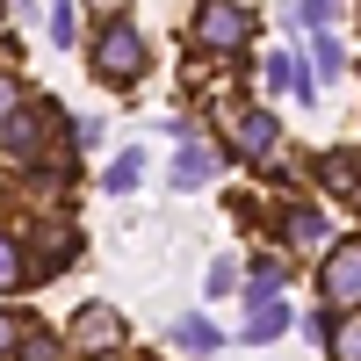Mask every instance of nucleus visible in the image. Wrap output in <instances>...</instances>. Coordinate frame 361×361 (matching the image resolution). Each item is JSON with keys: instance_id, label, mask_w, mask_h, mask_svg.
I'll use <instances>...</instances> for the list:
<instances>
[{"instance_id": "1", "label": "nucleus", "mask_w": 361, "mask_h": 361, "mask_svg": "<svg viewBox=\"0 0 361 361\" xmlns=\"http://www.w3.org/2000/svg\"><path fill=\"white\" fill-rule=\"evenodd\" d=\"M94 73L109 87H130L145 73V37H137V22H109L102 37H94Z\"/></svg>"}, {"instance_id": "2", "label": "nucleus", "mask_w": 361, "mask_h": 361, "mask_svg": "<svg viewBox=\"0 0 361 361\" xmlns=\"http://www.w3.org/2000/svg\"><path fill=\"white\" fill-rule=\"evenodd\" d=\"M325 296H333V311H361V246H340L325 260Z\"/></svg>"}, {"instance_id": "3", "label": "nucleus", "mask_w": 361, "mask_h": 361, "mask_svg": "<svg viewBox=\"0 0 361 361\" xmlns=\"http://www.w3.org/2000/svg\"><path fill=\"white\" fill-rule=\"evenodd\" d=\"M202 44H217V51H238L253 37V8H202Z\"/></svg>"}, {"instance_id": "4", "label": "nucleus", "mask_w": 361, "mask_h": 361, "mask_svg": "<svg viewBox=\"0 0 361 361\" xmlns=\"http://www.w3.org/2000/svg\"><path fill=\"white\" fill-rule=\"evenodd\" d=\"M116 340H123V318H116L109 304H87V311L73 318V347H80V354H94V347H116Z\"/></svg>"}, {"instance_id": "5", "label": "nucleus", "mask_w": 361, "mask_h": 361, "mask_svg": "<svg viewBox=\"0 0 361 361\" xmlns=\"http://www.w3.org/2000/svg\"><path fill=\"white\" fill-rule=\"evenodd\" d=\"M0 145H8V159H37V145H44V109H15Z\"/></svg>"}, {"instance_id": "6", "label": "nucleus", "mask_w": 361, "mask_h": 361, "mask_svg": "<svg viewBox=\"0 0 361 361\" xmlns=\"http://www.w3.org/2000/svg\"><path fill=\"white\" fill-rule=\"evenodd\" d=\"M231 145H238L246 159H260L267 145H275V116H267V109H246V116H238V130H231Z\"/></svg>"}, {"instance_id": "7", "label": "nucleus", "mask_w": 361, "mask_h": 361, "mask_svg": "<svg viewBox=\"0 0 361 361\" xmlns=\"http://www.w3.org/2000/svg\"><path fill=\"white\" fill-rule=\"evenodd\" d=\"M209 173H217V152H202V145L173 152V188H209Z\"/></svg>"}, {"instance_id": "8", "label": "nucleus", "mask_w": 361, "mask_h": 361, "mask_svg": "<svg viewBox=\"0 0 361 361\" xmlns=\"http://www.w3.org/2000/svg\"><path fill=\"white\" fill-rule=\"evenodd\" d=\"M289 333V304L282 296H253V311H246V340H275Z\"/></svg>"}, {"instance_id": "9", "label": "nucleus", "mask_w": 361, "mask_h": 361, "mask_svg": "<svg viewBox=\"0 0 361 361\" xmlns=\"http://www.w3.org/2000/svg\"><path fill=\"white\" fill-rule=\"evenodd\" d=\"M137 180H145V152H137V145H123V152L109 159V180H102V188H109V195H130Z\"/></svg>"}, {"instance_id": "10", "label": "nucleus", "mask_w": 361, "mask_h": 361, "mask_svg": "<svg viewBox=\"0 0 361 361\" xmlns=\"http://www.w3.org/2000/svg\"><path fill=\"white\" fill-rule=\"evenodd\" d=\"M267 80L289 87V94H311V73H304V58H296V51H275V58H267Z\"/></svg>"}, {"instance_id": "11", "label": "nucleus", "mask_w": 361, "mask_h": 361, "mask_svg": "<svg viewBox=\"0 0 361 361\" xmlns=\"http://www.w3.org/2000/svg\"><path fill=\"white\" fill-rule=\"evenodd\" d=\"M173 347H188V354H209V347H217V325H209V318H173Z\"/></svg>"}, {"instance_id": "12", "label": "nucleus", "mask_w": 361, "mask_h": 361, "mask_svg": "<svg viewBox=\"0 0 361 361\" xmlns=\"http://www.w3.org/2000/svg\"><path fill=\"white\" fill-rule=\"evenodd\" d=\"M289 238H296V246H318V238H325V217H318V209H289Z\"/></svg>"}, {"instance_id": "13", "label": "nucleus", "mask_w": 361, "mask_h": 361, "mask_svg": "<svg viewBox=\"0 0 361 361\" xmlns=\"http://www.w3.org/2000/svg\"><path fill=\"white\" fill-rule=\"evenodd\" d=\"M325 180H333V188H361V159H325Z\"/></svg>"}, {"instance_id": "14", "label": "nucleus", "mask_w": 361, "mask_h": 361, "mask_svg": "<svg viewBox=\"0 0 361 361\" xmlns=\"http://www.w3.org/2000/svg\"><path fill=\"white\" fill-rule=\"evenodd\" d=\"M22 361H58V340L51 333H22Z\"/></svg>"}, {"instance_id": "15", "label": "nucleus", "mask_w": 361, "mask_h": 361, "mask_svg": "<svg viewBox=\"0 0 361 361\" xmlns=\"http://www.w3.org/2000/svg\"><path fill=\"white\" fill-rule=\"evenodd\" d=\"M22 282V253H15V238H0V289H15Z\"/></svg>"}, {"instance_id": "16", "label": "nucleus", "mask_w": 361, "mask_h": 361, "mask_svg": "<svg viewBox=\"0 0 361 361\" xmlns=\"http://www.w3.org/2000/svg\"><path fill=\"white\" fill-rule=\"evenodd\" d=\"M80 37V15L73 8H51V44H73Z\"/></svg>"}, {"instance_id": "17", "label": "nucleus", "mask_w": 361, "mask_h": 361, "mask_svg": "<svg viewBox=\"0 0 361 361\" xmlns=\"http://www.w3.org/2000/svg\"><path fill=\"white\" fill-rule=\"evenodd\" d=\"M253 289L275 296V289H282V260H260V267H253Z\"/></svg>"}, {"instance_id": "18", "label": "nucleus", "mask_w": 361, "mask_h": 361, "mask_svg": "<svg viewBox=\"0 0 361 361\" xmlns=\"http://www.w3.org/2000/svg\"><path fill=\"white\" fill-rule=\"evenodd\" d=\"M231 282H238V267H231V260L209 267V296H231Z\"/></svg>"}, {"instance_id": "19", "label": "nucleus", "mask_w": 361, "mask_h": 361, "mask_svg": "<svg viewBox=\"0 0 361 361\" xmlns=\"http://www.w3.org/2000/svg\"><path fill=\"white\" fill-rule=\"evenodd\" d=\"M340 361H361V325H347V333H340V347H333Z\"/></svg>"}, {"instance_id": "20", "label": "nucleus", "mask_w": 361, "mask_h": 361, "mask_svg": "<svg viewBox=\"0 0 361 361\" xmlns=\"http://www.w3.org/2000/svg\"><path fill=\"white\" fill-rule=\"evenodd\" d=\"M15 109V80H0V116H8Z\"/></svg>"}, {"instance_id": "21", "label": "nucleus", "mask_w": 361, "mask_h": 361, "mask_svg": "<svg viewBox=\"0 0 361 361\" xmlns=\"http://www.w3.org/2000/svg\"><path fill=\"white\" fill-rule=\"evenodd\" d=\"M8 340H15V325H8V311H0V347H8Z\"/></svg>"}]
</instances>
